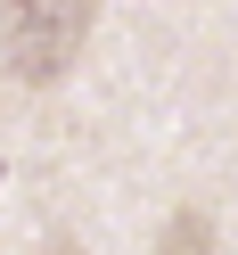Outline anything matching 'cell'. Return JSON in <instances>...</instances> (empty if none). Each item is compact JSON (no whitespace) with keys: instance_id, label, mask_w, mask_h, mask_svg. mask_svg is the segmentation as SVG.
<instances>
[{"instance_id":"1","label":"cell","mask_w":238,"mask_h":255,"mask_svg":"<svg viewBox=\"0 0 238 255\" xmlns=\"http://www.w3.org/2000/svg\"><path fill=\"white\" fill-rule=\"evenodd\" d=\"M90 17L99 0H0V58L17 83H58V74L82 58L90 41Z\"/></svg>"},{"instance_id":"2","label":"cell","mask_w":238,"mask_h":255,"mask_svg":"<svg viewBox=\"0 0 238 255\" xmlns=\"http://www.w3.org/2000/svg\"><path fill=\"white\" fill-rule=\"evenodd\" d=\"M156 255H222V239H214V222H205V214H172L164 239H156Z\"/></svg>"},{"instance_id":"3","label":"cell","mask_w":238,"mask_h":255,"mask_svg":"<svg viewBox=\"0 0 238 255\" xmlns=\"http://www.w3.org/2000/svg\"><path fill=\"white\" fill-rule=\"evenodd\" d=\"M58 255H74V247H58Z\"/></svg>"}]
</instances>
